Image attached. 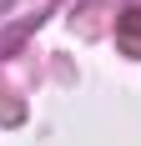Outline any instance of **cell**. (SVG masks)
<instances>
[{
  "instance_id": "6da1fadb",
  "label": "cell",
  "mask_w": 141,
  "mask_h": 146,
  "mask_svg": "<svg viewBox=\"0 0 141 146\" xmlns=\"http://www.w3.org/2000/svg\"><path fill=\"white\" fill-rule=\"evenodd\" d=\"M116 35H121V45H126L131 56H141V10H131L126 20H121V30H116Z\"/></svg>"
}]
</instances>
